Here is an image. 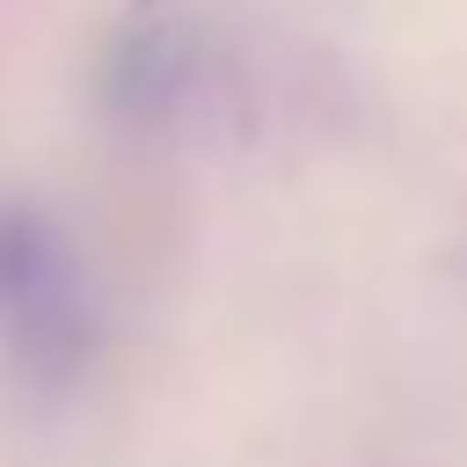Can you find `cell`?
<instances>
[{"label":"cell","instance_id":"obj_1","mask_svg":"<svg viewBox=\"0 0 467 467\" xmlns=\"http://www.w3.org/2000/svg\"><path fill=\"white\" fill-rule=\"evenodd\" d=\"M0 358L22 387L66 394L102 358V299L58 212L0 204Z\"/></svg>","mask_w":467,"mask_h":467},{"label":"cell","instance_id":"obj_2","mask_svg":"<svg viewBox=\"0 0 467 467\" xmlns=\"http://www.w3.org/2000/svg\"><path fill=\"white\" fill-rule=\"evenodd\" d=\"M182 80H190L182 22H124L102 51V109L124 124H161L182 102Z\"/></svg>","mask_w":467,"mask_h":467}]
</instances>
